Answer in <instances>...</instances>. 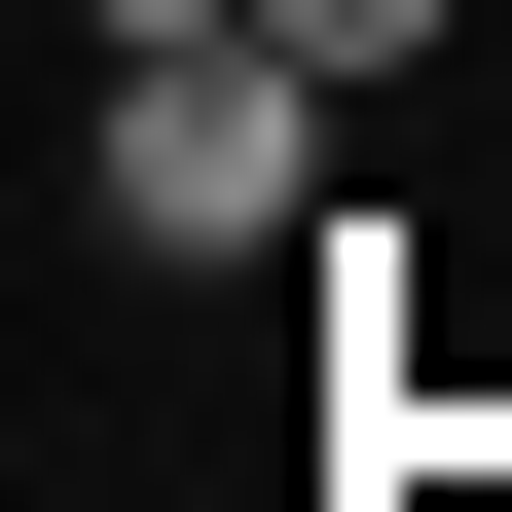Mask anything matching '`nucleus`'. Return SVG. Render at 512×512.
<instances>
[{"label":"nucleus","mask_w":512,"mask_h":512,"mask_svg":"<svg viewBox=\"0 0 512 512\" xmlns=\"http://www.w3.org/2000/svg\"><path fill=\"white\" fill-rule=\"evenodd\" d=\"M110 37H220V0H110Z\"/></svg>","instance_id":"2"},{"label":"nucleus","mask_w":512,"mask_h":512,"mask_svg":"<svg viewBox=\"0 0 512 512\" xmlns=\"http://www.w3.org/2000/svg\"><path fill=\"white\" fill-rule=\"evenodd\" d=\"M110 220H147V256H293V220H330V37H293V0L110 37Z\"/></svg>","instance_id":"1"}]
</instances>
